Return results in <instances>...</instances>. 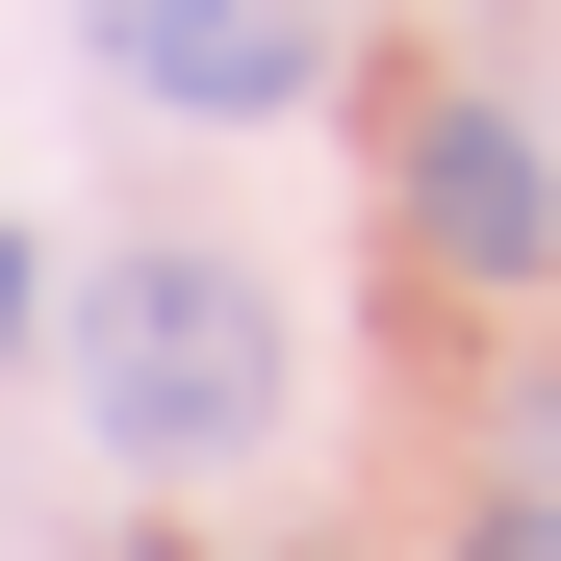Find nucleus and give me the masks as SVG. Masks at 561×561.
<instances>
[{
    "label": "nucleus",
    "mask_w": 561,
    "mask_h": 561,
    "mask_svg": "<svg viewBox=\"0 0 561 561\" xmlns=\"http://www.w3.org/2000/svg\"><path fill=\"white\" fill-rule=\"evenodd\" d=\"M0 332H26V230H0Z\"/></svg>",
    "instance_id": "obj_5"
},
{
    "label": "nucleus",
    "mask_w": 561,
    "mask_h": 561,
    "mask_svg": "<svg viewBox=\"0 0 561 561\" xmlns=\"http://www.w3.org/2000/svg\"><path fill=\"white\" fill-rule=\"evenodd\" d=\"M409 255H434V280H536V255H561V153H536L511 103H434V128H409Z\"/></svg>",
    "instance_id": "obj_3"
},
{
    "label": "nucleus",
    "mask_w": 561,
    "mask_h": 561,
    "mask_svg": "<svg viewBox=\"0 0 561 561\" xmlns=\"http://www.w3.org/2000/svg\"><path fill=\"white\" fill-rule=\"evenodd\" d=\"M77 409H103L128 485H230V459L280 434V280L205 255V230H128L103 280H77Z\"/></svg>",
    "instance_id": "obj_1"
},
{
    "label": "nucleus",
    "mask_w": 561,
    "mask_h": 561,
    "mask_svg": "<svg viewBox=\"0 0 561 561\" xmlns=\"http://www.w3.org/2000/svg\"><path fill=\"white\" fill-rule=\"evenodd\" d=\"M103 77L179 103V128H280L332 77V0H103Z\"/></svg>",
    "instance_id": "obj_2"
},
{
    "label": "nucleus",
    "mask_w": 561,
    "mask_h": 561,
    "mask_svg": "<svg viewBox=\"0 0 561 561\" xmlns=\"http://www.w3.org/2000/svg\"><path fill=\"white\" fill-rule=\"evenodd\" d=\"M459 561H561V511H485V536H459Z\"/></svg>",
    "instance_id": "obj_4"
}]
</instances>
